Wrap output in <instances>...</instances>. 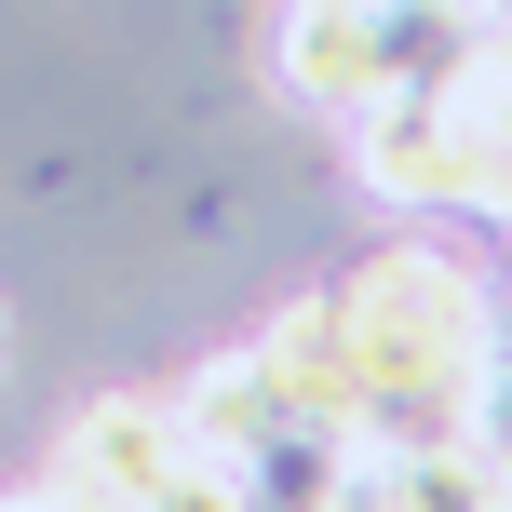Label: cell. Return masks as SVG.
<instances>
[{
  "label": "cell",
  "mask_w": 512,
  "mask_h": 512,
  "mask_svg": "<svg viewBox=\"0 0 512 512\" xmlns=\"http://www.w3.org/2000/svg\"><path fill=\"white\" fill-rule=\"evenodd\" d=\"M472 0H297L283 14V95L324 108V122H351V108L378 95H418V81H445L472 54Z\"/></svg>",
  "instance_id": "2"
},
{
  "label": "cell",
  "mask_w": 512,
  "mask_h": 512,
  "mask_svg": "<svg viewBox=\"0 0 512 512\" xmlns=\"http://www.w3.org/2000/svg\"><path fill=\"white\" fill-rule=\"evenodd\" d=\"M337 324L364 364V445H459L499 418V297L445 243H378L337 283Z\"/></svg>",
  "instance_id": "1"
},
{
  "label": "cell",
  "mask_w": 512,
  "mask_h": 512,
  "mask_svg": "<svg viewBox=\"0 0 512 512\" xmlns=\"http://www.w3.org/2000/svg\"><path fill=\"white\" fill-rule=\"evenodd\" d=\"M256 378H270L283 418H310V432H351L364 445V364H351V324H337V297H297L270 337H256Z\"/></svg>",
  "instance_id": "5"
},
{
  "label": "cell",
  "mask_w": 512,
  "mask_h": 512,
  "mask_svg": "<svg viewBox=\"0 0 512 512\" xmlns=\"http://www.w3.org/2000/svg\"><path fill=\"white\" fill-rule=\"evenodd\" d=\"M472 14H512V0H472Z\"/></svg>",
  "instance_id": "10"
},
{
  "label": "cell",
  "mask_w": 512,
  "mask_h": 512,
  "mask_svg": "<svg viewBox=\"0 0 512 512\" xmlns=\"http://www.w3.org/2000/svg\"><path fill=\"white\" fill-rule=\"evenodd\" d=\"M486 297H499V364H512V270H499V283H486Z\"/></svg>",
  "instance_id": "8"
},
{
  "label": "cell",
  "mask_w": 512,
  "mask_h": 512,
  "mask_svg": "<svg viewBox=\"0 0 512 512\" xmlns=\"http://www.w3.org/2000/svg\"><path fill=\"white\" fill-rule=\"evenodd\" d=\"M445 108L472 122V162H486V230H512V14L472 27V54L445 68Z\"/></svg>",
  "instance_id": "6"
},
{
  "label": "cell",
  "mask_w": 512,
  "mask_h": 512,
  "mask_svg": "<svg viewBox=\"0 0 512 512\" xmlns=\"http://www.w3.org/2000/svg\"><path fill=\"white\" fill-rule=\"evenodd\" d=\"M14 512H95V499H81V486H54V499H14Z\"/></svg>",
  "instance_id": "9"
},
{
  "label": "cell",
  "mask_w": 512,
  "mask_h": 512,
  "mask_svg": "<svg viewBox=\"0 0 512 512\" xmlns=\"http://www.w3.org/2000/svg\"><path fill=\"white\" fill-rule=\"evenodd\" d=\"M351 176L405 216H486V162H472V122L445 108V81L351 108Z\"/></svg>",
  "instance_id": "3"
},
{
  "label": "cell",
  "mask_w": 512,
  "mask_h": 512,
  "mask_svg": "<svg viewBox=\"0 0 512 512\" xmlns=\"http://www.w3.org/2000/svg\"><path fill=\"white\" fill-rule=\"evenodd\" d=\"M149 512H256V499H243V472H230V459H189V472H176V486H162Z\"/></svg>",
  "instance_id": "7"
},
{
  "label": "cell",
  "mask_w": 512,
  "mask_h": 512,
  "mask_svg": "<svg viewBox=\"0 0 512 512\" xmlns=\"http://www.w3.org/2000/svg\"><path fill=\"white\" fill-rule=\"evenodd\" d=\"M189 459H203V445H189L176 391H108V405L68 432V486L95 499V512H149V499L176 486Z\"/></svg>",
  "instance_id": "4"
}]
</instances>
